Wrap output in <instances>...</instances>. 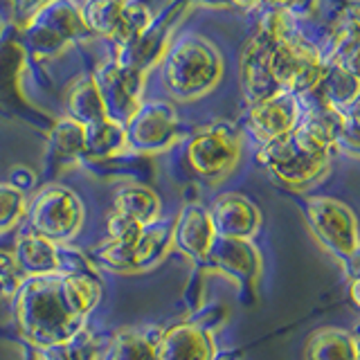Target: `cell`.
<instances>
[{
    "mask_svg": "<svg viewBox=\"0 0 360 360\" xmlns=\"http://www.w3.org/2000/svg\"><path fill=\"white\" fill-rule=\"evenodd\" d=\"M101 295V281L84 270L25 279L11 297L16 333L37 352L70 345L84 333Z\"/></svg>",
    "mask_w": 360,
    "mask_h": 360,
    "instance_id": "obj_1",
    "label": "cell"
},
{
    "mask_svg": "<svg viewBox=\"0 0 360 360\" xmlns=\"http://www.w3.org/2000/svg\"><path fill=\"white\" fill-rule=\"evenodd\" d=\"M333 124L304 122L288 135L264 146L262 162L268 172L288 187H304L313 183L329 162Z\"/></svg>",
    "mask_w": 360,
    "mask_h": 360,
    "instance_id": "obj_2",
    "label": "cell"
},
{
    "mask_svg": "<svg viewBox=\"0 0 360 360\" xmlns=\"http://www.w3.org/2000/svg\"><path fill=\"white\" fill-rule=\"evenodd\" d=\"M30 230L48 236L56 243H68L82 232L84 225V205L77 194L65 187L43 189V194L27 207Z\"/></svg>",
    "mask_w": 360,
    "mask_h": 360,
    "instance_id": "obj_3",
    "label": "cell"
},
{
    "mask_svg": "<svg viewBox=\"0 0 360 360\" xmlns=\"http://www.w3.org/2000/svg\"><path fill=\"white\" fill-rule=\"evenodd\" d=\"M309 228L315 239L326 252L333 255L338 262H345L349 252L360 243L358 221L347 205L335 198H309L307 207Z\"/></svg>",
    "mask_w": 360,
    "mask_h": 360,
    "instance_id": "obj_4",
    "label": "cell"
},
{
    "mask_svg": "<svg viewBox=\"0 0 360 360\" xmlns=\"http://www.w3.org/2000/svg\"><path fill=\"white\" fill-rule=\"evenodd\" d=\"M270 75L286 93L309 90L324 77L322 61L315 50L300 41H288L279 37L270 54Z\"/></svg>",
    "mask_w": 360,
    "mask_h": 360,
    "instance_id": "obj_5",
    "label": "cell"
},
{
    "mask_svg": "<svg viewBox=\"0 0 360 360\" xmlns=\"http://www.w3.org/2000/svg\"><path fill=\"white\" fill-rule=\"evenodd\" d=\"M241 144L236 133L230 129H210L198 133L189 144V165L191 169L207 180H219L228 176L236 160H239Z\"/></svg>",
    "mask_w": 360,
    "mask_h": 360,
    "instance_id": "obj_6",
    "label": "cell"
},
{
    "mask_svg": "<svg viewBox=\"0 0 360 360\" xmlns=\"http://www.w3.org/2000/svg\"><path fill=\"white\" fill-rule=\"evenodd\" d=\"M205 264L241 286H255L262 275V255L250 239L217 236Z\"/></svg>",
    "mask_w": 360,
    "mask_h": 360,
    "instance_id": "obj_7",
    "label": "cell"
},
{
    "mask_svg": "<svg viewBox=\"0 0 360 360\" xmlns=\"http://www.w3.org/2000/svg\"><path fill=\"white\" fill-rule=\"evenodd\" d=\"M158 360H217L212 333L198 322H176L158 333Z\"/></svg>",
    "mask_w": 360,
    "mask_h": 360,
    "instance_id": "obj_8",
    "label": "cell"
},
{
    "mask_svg": "<svg viewBox=\"0 0 360 360\" xmlns=\"http://www.w3.org/2000/svg\"><path fill=\"white\" fill-rule=\"evenodd\" d=\"M11 252H14V259L18 268L22 270V275H25V279L56 275L68 270L61 243H56L43 234L32 232L30 228L16 236Z\"/></svg>",
    "mask_w": 360,
    "mask_h": 360,
    "instance_id": "obj_9",
    "label": "cell"
},
{
    "mask_svg": "<svg viewBox=\"0 0 360 360\" xmlns=\"http://www.w3.org/2000/svg\"><path fill=\"white\" fill-rule=\"evenodd\" d=\"M217 241V232L210 219V210L200 205H187L178 214L172 228V245L196 264H205L207 255Z\"/></svg>",
    "mask_w": 360,
    "mask_h": 360,
    "instance_id": "obj_10",
    "label": "cell"
},
{
    "mask_svg": "<svg viewBox=\"0 0 360 360\" xmlns=\"http://www.w3.org/2000/svg\"><path fill=\"white\" fill-rule=\"evenodd\" d=\"M210 219L217 236H228V239H250L262 225V214L257 205L241 194L219 196L210 207Z\"/></svg>",
    "mask_w": 360,
    "mask_h": 360,
    "instance_id": "obj_11",
    "label": "cell"
},
{
    "mask_svg": "<svg viewBox=\"0 0 360 360\" xmlns=\"http://www.w3.org/2000/svg\"><path fill=\"white\" fill-rule=\"evenodd\" d=\"M297 124V101L290 93H277L259 99L250 110V129L262 142H273L288 135Z\"/></svg>",
    "mask_w": 360,
    "mask_h": 360,
    "instance_id": "obj_12",
    "label": "cell"
},
{
    "mask_svg": "<svg viewBox=\"0 0 360 360\" xmlns=\"http://www.w3.org/2000/svg\"><path fill=\"white\" fill-rule=\"evenodd\" d=\"M112 212L149 228L160 219V198L144 185H124L115 194Z\"/></svg>",
    "mask_w": 360,
    "mask_h": 360,
    "instance_id": "obj_13",
    "label": "cell"
},
{
    "mask_svg": "<svg viewBox=\"0 0 360 360\" xmlns=\"http://www.w3.org/2000/svg\"><path fill=\"white\" fill-rule=\"evenodd\" d=\"M307 360H360L358 338L342 329H320L309 338Z\"/></svg>",
    "mask_w": 360,
    "mask_h": 360,
    "instance_id": "obj_14",
    "label": "cell"
},
{
    "mask_svg": "<svg viewBox=\"0 0 360 360\" xmlns=\"http://www.w3.org/2000/svg\"><path fill=\"white\" fill-rule=\"evenodd\" d=\"M160 331L122 329L110 338L104 360H158L155 342Z\"/></svg>",
    "mask_w": 360,
    "mask_h": 360,
    "instance_id": "obj_15",
    "label": "cell"
},
{
    "mask_svg": "<svg viewBox=\"0 0 360 360\" xmlns=\"http://www.w3.org/2000/svg\"><path fill=\"white\" fill-rule=\"evenodd\" d=\"M27 214V200L22 191L11 185H0V234L14 230Z\"/></svg>",
    "mask_w": 360,
    "mask_h": 360,
    "instance_id": "obj_16",
    "label": "cell"
},
{
    "mask_svg": "<svg viewBox=\"0 0 360 360\" xmlns=\"http://www.w3.org/2000/svg\"><path fill=\"white\" fill-rule=\"evenodd\" d=\"M25 281V275L18 268L14 252L0 250V300H11Z\"/></svg>",
    "mask_w": 360,
    "mask_h": 360,
    "instance_id": "obj_17",
    "label": "cell"
},
{
    "mask_svg": "<svg viewBox=\"0 0 360 360\" xmlns=\"http://www.w3.org/2000/svg\"><path fill=\"white\" fill-rule=\"evenodd\" d=\"M340 65L349 75L360 77V30H352L340 41Z\"/></svg>",
    "mask_w": 360,
    "mask_h": 360,
    "instance_id": "obj_18",
    "label": "cell"
},
{
    "mask_svg": "<svg viewBox=\"0 0 360 360\" xmlns=\"http://www.w3.org/2000/svg\"><path fill=\"white\" fill-rule=\"evenodd\" d=\"M345 273L349 277V281H360V243L354 248L352 252H349V257L345 259V262H340Z\"/></svg>",
    "mask_w": 360,
    "mask_h": 360,
    "instance_id": "obj_19",
    "label": "cell"
},
{
    "mask_svg": "<svg viewBox=\"0 0 360 360\" xmlns=\"http://www.w3.org/2000/svg\"><path fill=\"white\" fill-rule=\"evenodd\" d=\"M349 295H352L354 304L360 309V281H352V286H349Z\"/></svg>",
    "mask_w": 360,
    "mask_h": 360,
    "instance_id": "obj_20",
    "label": "cell"
},
{
    "mask_svg": "<svg viewBox=\"0 0 360 360\" xmlns=\"http://www.w3.org/2000/svg\"><path fill=\"white\" fill-rule=\"evenodd\" d=\"M264 3H268V5H273V7H288L292 0H264Z\"/></svg>",
    "mask_w": 360,
    "mask_h": 360,
    "instance_id": "obj_21",
    "label": "cell"
},
{
    "mask_svg": "<svg viewBox=\"0 0 360 360\" xmlns=\"http://www.w3.org/2000/svg\"><path fill=\"white\" fill-rule=\"evenodd\" d=\"M228 3H241V0H228Z\"/></svg>",
    "mask_w": 360,
    "mask_h": 360,
    "instance_id": "obj_22",
    "label": "cell"
},
{
    "mask_svg": "<svg viewBox=\"0 0 360 360\" xmlns=\"http://www.w3.org/2000/svg\"><path fill=\"white\" fill-rule=\"evenodd\" d=\"M358 352H360V338H358Z\"/></svg>",
    "mask_w": 360,
    "mask_h": 360,
    "instance_id": "obj_23",
    "label": "cell"
}]
</instances>
